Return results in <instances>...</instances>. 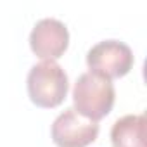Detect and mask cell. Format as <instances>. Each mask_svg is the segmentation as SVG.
Listing matches in <instances>:
<instances>
[{
	"mask_svg": "<svg viewBox=\"0 0 147 147\" xmlns=\"http://www.w3.org/2000/svg\"><path fill=\"white\" fill-rule=\"evenodd\" d=\"M114 100L116 90L113 82L92 71L82 73L73 87V109L95 123L111 113Z\"/></svg>",
	"mask_w": 147,
	"mask_h": 147,
	"instance_id": "obj_1",
	"label": "cell"
},
{
	"mask_svg": "<svg viewBox=\"0 0 147 147\" xmlns=\"http://www.w3.org/2000/svg\"><path fill=\"white\" fill-rule=\"evenodd\" d=\"M28 95L38 107L52 109L64 102L69 82L61 64L55 61H40L31 66L26 78Z\"/></svg>",
	"mask_w": 147,
	"mask_h": 147,
	"instance_id": "obj_2",
	"label": "cell"
},
{
	"mask_svg": "<svg viewBox=\"0 0 147 147\" xmlns=\"http://www.w3.org/2000/svg\"><path fill=\"white\" fill-rule=\"evenodd\" d=\"M133 62L135 59L130 45L119 40H102L87 52L88 69L107 80L128 75Z\"/></svg>",
	"mask_w": 147,
	"mask_h": 147,
	"instance_id": "obj_3",
	"label": "cell"
},
{
	"mask_svg": "<svg viewBox=\"0 0 147 147\" xmlns=\"http://www.w3.org/2000/svg\"><path fill=\"white\" fill-rule=\"evenodd\" d=\"M99 125L78 114L73 107L64 109L52 123L50 137L57 147H87L95 142Z\"/></svg>",
	"mask_w": 147,
	"mask_h": 147,
	"instance_id": "obj_4",
	"label": "cell"
},
{
	"mask_svg": "<svg viewBox=\"0 0 147 147\" xmlns=\"http://www.w3.org/2000/svg\"><path fill=\"white\" fill-rule=\"evenodd\" d=\"M69 45V31L66 24L55 18H43L35 23L30 33V47L35 55L43 61L59 59Z\"/></svg>",
	"mask_w": 147,
	"mask_h": 147,
	"instance_id": "obj_5",
	"label": "cell"
},
{
	"mask_svg": "<svg viewBox=\"0 0 147 147\" xmlns=\"http://www.w3.org/2000/svg\"><path fill=\"white\" fill-rule=\"evenodd\" d=\"M113 147H145V116L126 114L111 128Z\"/></svg>",
	"mask_w": 147,
	"mask_h": 147,
	"instance_id": "obj_6",
	"label": "cell"
}]
</instances>
